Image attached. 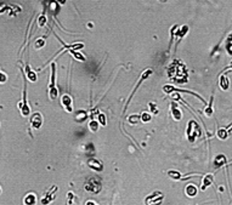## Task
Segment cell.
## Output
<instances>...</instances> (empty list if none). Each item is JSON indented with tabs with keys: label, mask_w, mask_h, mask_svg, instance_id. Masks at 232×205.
I'll use <instances>...</instances> for the list:
<instances>
[{
	"label": "cell",
	"mask_w": 232,
	"mask_h": 205,
	"mask_svg": "<svg viewBox=\"0 0 232 205\" xmlns=\"http://www.w3.org/2000/svg\"><path fill=\"white\" fill-rule=\"evenodd\" d=\"M186 194L190 197H194L197 194V187L194 185H188L186 187Z\"/></svg>",
	"instance_id": "cell-15"
},
{
	"label": "cell",
	"mask_w": 232,
	"mask_h": 205,
	"mask_svg": "<svg viewBox=\"0 0 232 205\" xmlns=\"http://www.w3.org/2000/svg\"><path fill=\"white\" fill-rule=\"evenodd\" d=\"M19 108L21 109V113L23 117H28L31 114V108L27 104V94H26V87H24V91H23V101L22 103L19 102Z\"/></svg>",
	"instance_id": "cell-5"
},
{
	"label": "cell",
	"mask_w": 232,
	"mask_h": 205,
	"mask_svg": "<svg viewBox=\"0 0 232 205\" xmlns=\"http://www.w3.org/2000/svg\"><path fill=\"white\" fill-rule=\"evenodd\" d=\"M85 189L88 192H90V193H94V194L98 193L101 191V182H100V180H97L96 177L89 179L86 181V183H85Z\"/></svg>",
	"instance_id": "cell-4"
},
{
	"label": "cell",
	"mask_w": 232,
	"mask_h": 205,
	"mask_svg": "<svg viewBox=\"0 0 232 205\" xmlns=\"http://www.w3.org/2000/svg\"><path fill=\"white\" fill-rule=\"evenodd\" d=\"M45 23H46V17H45L44 15H41V16L38 18V24L40 26V27H44Z\"/></svg>",
	"instance_id": "cell-26"
},
{
	"label": "cell",
	"mask_w": 232,
	"mask_h": 205,
	"mask_svg": "<svg viewBox=\"0 0 232 205\" xmlns=\"http://www.w3.org/2000/svg\"><path fill=\"white\" fill-rule=\"evenodd\" d=\"M57 1L60 2V4H62V5H63V4L66 2V0H57Z\"/></svg>",
	"instance_id": "cell-30"
},
{
	"label": "cell",
	"mask_w": 232,
	"mask_h": 205,
	"mask_svg": "<svg viewBox=\"0 0 232 205\" xmlns=\"http://www.w3.org/2000/svg\"><path fill=\"white\" fill-rule=\"evenodd\" d=\"M31 125L33 129L38 130L40 129V126L43 125V117L40 113H34L32 117H31Z\"/></svg>",
	"instance_id": "cell-8"
},
{
	"label": "cell",
	"mask_w": 232,
	"mask_h": 205,
	"mask_svg": "<svg viewBox=\"0 0 232 205\" xmlns=\"http://www.w3.org/2000/svg\"><path fill=\"white\" fill-rule=\"evenodd\" d=\"M150 109H151V113L153 114H158V108L153 102H150Z\"/></svg>",
	"instance_id": "cell-27"
},
{
	"label": "cell",
	"mask_w": 232,
	"mask_h": 205,
	"mask_svg": "<svg viewBox=\"0 0 232 205\" xmlns=\"http://www.w3.org/2000/svg\"><path fill=\"white\" fill-rule=\"evenodd\" d=\"M140 120H141L142 123H148V122L151 120V114L147 113V112H143V113L140 115Z\"/></svg>",
	"instance_id": "cell-20"
},
{
	"label": "cell",
	"mask_w": 232,
	"mask_h": 205,
	"mask_svg": "<svg viewBox=\"0 0 232 205\" xmlns=\"http://www.w3.org/2000/svg\"><path fill=\"white\" fill-rule=\"evenodd\" d=\"M168 176H169L170 179H173V180H175V181H179V180H181V174H180L179 171H174V170H169V171H168Z\"/></svg>",
	"instance_id": "cell-17"
},
{
	"label": "cell",
	"mask_w": 232,
	"mask_h": 205,
	"mask_svg": "<svg viewBox=\"0 0 232 205\" xmlns=\"http://www.w3.org/2000/svg\"><path fill=\"white\" fill-rule=\"evenodd\" d=\"M213 182H214L213 175L212 174L205 175L204 179H203V181H202V191H205V188H208L210 185H213Z\"/></svg>",
	"instance_id": "cell-10"
},
{
	"label": "cell",
	"mask_w": 232,
	"mask_h": 205,
	"mask_svg": "<svg viewBox=\"0 0 232 205\" xmlns=\"http://www.w3.org/2000/svg\"><path fill=\"white\" fill-rule=\"evenodd\" d=\"M24 205H35L37 203V195L34 193H28L23 200Z\"/></svg>",
	"instance_id": "cell-12"
},
{
	"label": "cell",
	"mask_w": 232,
	"mask_h": 205,
	"mask_svg": "<svg viewBox=\"0 0 232 205\" xmlns=\"http://www.w3.org/2000/svg\"><path fill=\"white\" fill-rule=\"evenodd\" d=\"M199 129H198V124L196 123L194 120H190L188 122V126H187V137H188V141L190 142H194L196 141V137L199 135Z\"/></svg>",
	"instance_id": "cell-3"
},
{
	"label": "cell",
	"mask_w": 232,
	"mask_h": 205,
	"mask_svg": "<svg viewBox=\"0 0 232 205\" xmlns=\"http://www.w3.org/2000/svg\"><path fill=\"white\" fill-rule=\"evenodd\" d=\"M45 45V40L44 39H38L35 41V49H39V47H43Z\"/></svg>",
	"instance_id": "cell-28"
},
{
	"label": "cell",
	"mask_w": 232,
	"mask_h": 205,
	"mask_svg": "<svg viewBox=\"0 0 232 205\" xmlns=\"http://www.w3.org/2000/svg\"><path fill=\"white\" fill-rule=\"evenodd\" d=\"M128 120H129V123L130 124H136L139 120H140V115H136V114L130 115V117L128 118Z\"/></svg>",
	"instance_id": "cell-24"
},
{
	"label": "cell",
	"mask_w": 232,
	"mask_h": 205,
	"mask_svg": "<svg viewBox=\"0 0 232 205\" xmlns=\"http://www.w3.org/2000/svg\"><path fill=\"white\" fill-rule=\"evenodd\" d=\"M69 52L77 58L78 61H80V62H84L85 61V56L83 55V54H80V52H78V51H76V50H69Z\"/></svg>",
	"instance_id": "cell-19"
},
{
	"label": "cell",
	"mask_w": 232,
	"mask_h": 205,
	"mask_svg": "<svg viewBox=\"0 0 232 205\" xmlns=\"http://www.w3.org/2000/svg\"><path fill=\"white\" fill-rule=\"evenodd\" d=\"M225 163H226V158H225V155L220 154V155H218V157L215 158V167H219V166L224 165Z\"/></svg>",
	"instance_id": "cell-16"
},
{
	"label": "cell",
	"mask_w": 232,
	"mask_h": 205,
	"mask_svg": "<svg viewBox=\"0 0 232 205\" xmlns=\"http://www.w3.org/2000/svg\"><path fill=\"white\" fill-rule=\"evenodd\" d=\"M78 113H79V114L76 117V119H77L78 122H84V120L88 118V113H86V112L80 111V112H78Z\"/></svg>",
	"instance_id": "cell-23"
},
{
	"label": "cell",
	"mask_w": 232,
	"mask_h": 205,
	"mask_svg": "<svg viewBox=\"0 0 232 205\" xmlns=\"http://www.w3.org/2000/svg\"><path fill=\"white\" fill-rule=\"evenodd\" d=\"M220 86H221L222 90H227V89H229L230 82H229V79H227L226 75H222V77L220 78Z\"/></svg>",
	"instance_id": "cell-14"
},
{
	"label": "cell",
	"mask_w": 232,
	"mask_h": 205,
	"mask_svg": "<svg viewBox=\"0 0 232 205\" xmlns=\"http://www.w3.org/2000/svg\"><path fill=\"white\" fill-rule=\"evenodd\" d=\"M216 136L220 139V140H226L227 136H229V132L226 129H219L218 132H216Z\"/></svg>",
	"instance_id": "cell-18"
},
{
	"label": "cell",
	"mask_w": 232,
	"mask_h": 205,
	"mask_svg": "<svg viewBox=\"0 0 232 205\" xmlns=\"http://www.w3.org/2000/svg\"><path fill=\"white\" fill-rule=\"evenodd\" d=\"M98 123H101V125H106V117H105V114H102V113H100L98 112Z\"/></svg>",
	"instance_id": "cell-25"
},
{
	"label": "cell",
	"mask_w": 232,
	"mask_h": 205,
	"mask_svg": "<svg viewBox=\"0 0 232 205\" xmlns=\"http://www.w3.org/2000/svg\"><path fill=\"white\" fill-rule=\"evenodd\" d=\"M7 80V77L4 72H0V84H4V82Z\"/></svg>",
	"instance_id": "cell-29"
},
{
	"label": "cell",
	"mask_w": 232,
	"mask_h": 205,
	"mask_svg": "<svg viewBox=\"0 0 232 205\" xmlns=\"http://www.w3.org/2000/svg\"><path fill=\"white\" fill-rule=\"evenodd\" d=\"M56 191H57V187L56 186H54L49 192H46V194L44 195V198L41 199V204L43 205H48L50 204L52 200H54V198H55V193H56Z\"/></svg>",
	"instance_id": "cell-6"
},
{
	"label": "cell",
	"mask_w": 232,
	"mask_h": 205,
	"mask_svg": "<svg viewBox=\"0 0 232 205\" xmlns=\"http://www.w3.org/2000/svg\"><path fill=\"white\" fill-rule=\"evenodd\" d=\"M0 193H1V188H0Z\"/></svg>",
	"instance_id": "cell-32"
},
{
	"label": "cell",
	"mask_w": 232,
	"mask_h": 205,
	"mask_svg": "<svg viewBox=\"0 0 232 205\" xmlns=\"http://www.w3.org/2000/svg\"><path fill=\"white\" fill-rule=\"evenodd\" d=\"M168 70H169V78L175 82H185L187 80V70L182 62L177 60L173 61Z\"/></svg>",
	"instance_id": "cell-1"
},
{
	"label": "cell",
	"mask_w": 232,
	"mask_h": 205,
	"mask_svg": "<svg viewBox=\"0 0 232 205\" xmlns=\"http://www.w3.org/2000/svg\"><path fill=\"white\" fill-rule=\"evenodd\" d=\"M213 100H214V97L212 96V97H210V102L208 104V107L205 108V114H207L208 117H210V115L213 114Z\"/></svg>",
	"instance_id": "cell-21"
},
{
	"label": "cell",
	"mask_w": 232,
	"mask_h": 205,
	"mask_svg": "<svg viewBox=\"0 0 232 205\" xmlns=\"http://www.w3.org/2000/svg\"><path fill=\"white\" fill-rule=\"evenodd\" d=\"M172 114H173V118H174L176 122H180V120H181L182 114H181V111L177 108V103L172 102Z\"/></svg>",
	"instance_id": "cell-9"
},
{
	"label": "cell",
	"mask_w": 232,
	"mask_h": 205,
	"mask_svg": "<svg viewBox=\"0 0 232 205\" xmlns=\"http://www.w3.org/2000/svg\"><path fill=\"white\" fill-rule=\"evenodd\" d=\"M61 103L63 106V108L68 112V113H72L73 112V106H72V97L69 95H63L62 98H61Z\"/></svg>",
	"instance_id": "cell-7"
},
{
	"label": "cell",
	"mask_w": 232,
	"mask_h": 205,
	"mask_svg": "<svg viewBox=\"0 0 232 205\" xmlns=\"http://www.w3.org/2000/svg\"><path fill=\"white\" fill-rule=\"evenodd\" d=\"M26 75H27V78L31 80V82H37V74L31 69V67H29V64H26Z\"/></svg>",
	"instance_id": "cell-13"
},
{
	"label": "cell",
	"mask_w": 232,
	"mask_h": 205,
	"mask_svg": "<svg viewBox=\"0 0 232 205\" xmlns=\"http://www.w3.org/2000/svg\"><path fill=\"white\" fill-rule=\"evenodd\" d=\"M89 129H90L91 132H96L97 130H98V122H96V120H91V122L89 123Z\"/></svg>",
	"instance_id": "cell-22"
},
{
	"label": "cell",
	"mask_w": 232,
	"mask_h": 205,
	"mask_svg": "<svg viewBox=\"0 0 232 205\" xmlns=\"http://www.w3.org/2000/svg\"><path fill=\"white\" fill-rule=\"evenodd\" d=\"M52 74H51V82L49 85V92H50V98L51 100H56L58 96V90L56 87V66L52 63Z\"/></svg>",
	"instance_id": "cell-2"
},
{
	"label": "cell",
	"mask_w": 232,
	"mask_h": 205,
	"mask_svg": "<svg viewBox=\"0 0 232 205\" xmlns=\"http://www.w3.org/2000/svg\"><path fill=\"white\" fill-rule=\"evenodd\" d=\"M88 164H89V167H91V169L95 170V171H101V170L103 169L102 163L98 162V160H96V159H90Z\"/></svg>",
	"instance_id": "cell-11"
},
{
	"label": "cell",
	"mask_w": 232,
	"mask_h": 205,
	"mask_svg": "<svg viewBox=\"0 0 232 205\" xmlns=\"http://www.w3.org/2000/svg\"><path fill=\"white\" fill-rule=\"evenodd\" d=\"M86 205H96V204H95V203H93V202H88V203H86Z\"/></svg>",
	"instance_id": "cell-31"
}]
</instances>
